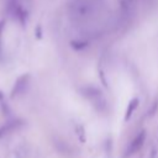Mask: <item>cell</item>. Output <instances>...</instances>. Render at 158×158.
<instances>
[{
	"instance_id": "cell-1",
	"label": "cell",
	"mask_w": 158,
	"mask_h": 158,
	"mask_svg": "<svg viewBox=\"0 0 158 158\" xmlns=\"http://www.w3.org/2000/svg\"><path fill=\"white\" fill-rule=\"evenodd\" d=\"M5 9H6L7 15H10L12 19H16L22 25L26 23L28 15H27V11L21 6V4H20L19 0H6Z\"/></svg>"
},
{
	"instance_id": "cell-2",
	"label": "cell",
	"mask_w": 158,
	"mask_h": 158,
	"mask_svg": "<svg viewBox=\"0 0 158 158\" xmlns=\"http://www.w3.org/2000/svg\"><path fill=\"white\" fill-rule=\"evenodd\" d=\"M144 141H146V131L142 130V131H139L132 138V141L130 142V144L126 147L125 153H123V158H128V157L136 154L142 148V146L144 144Z\"/></svg>"
},
{
	"instance_id": "cell-3",
	"label": "cell",
	"mask_w": 158,
	"mask_h": 158,
	"mask_svg": "<svg viewBox=\"0 0 158 158\" xmlns=\"http://www.w3.org/2000/svg\"><path fill=\"white\" fill-rule=\"evenodd\" d=\"M28 74H23V75H21L17 80H16V83L14 84V86H12V90H11V98H15V96H19V95H21L22 93H25V90L27 89V86H28Z\"/></svg>"
},
{
	"instance_id": "cell-4",
	"label": "cell",
	"mask_w": 158,
	"mask_h": 158,
	"mask_svg": "<svg viewBox=\"0 0 158 158\" xmlns=\"http://www.w3.org/2000/svg\"><path fill=\"white\" fill-rule=\"evenodd\" d=\"M22 125H23V121L20 120V118H15V120H11V121L6 122L5 125H2V126L0 127V138L7 136L9 133H11V132H14V131H16V130L20 128Z\"/></svg>"
},
{
	"instance_id": "cell-5",
	"label": "cell",
	"mask_w": 158,
	"mask_h": 158,
	"mask_svg": "<svg viewBox=\"0 0 158 158\" xmlns=\"http://www.w3.org/2000/svg\"><path fill=\"white\" fill-rule=\"evenodd\" d=\"M81 94H83L88 100H91V101H94V100H96L98 98L102 96V93H101L98 88H95V86H85V88H83V89H81Z\"/></svg>"
},
{
	"instance_id": "cell-6",
	"label": "cell",
	"mask_w": 158,
	"mask_h": 158,
	"mask_svg": "<svg viewBox=\"0 0 158 158\" xmlns=\"http://www.w3.org/2000/svg\"><path fill=\"white\" fill-rule=\"evenodd\" d=\"M138 104H139V101H138V99H137V98H135V99H132V100L130 101V104H128V106H127L126 116H125V118H126V120H130V117H131V116H132V114L135 112V110H136V107L138 106Z\"/></svg>"
},
{
	"instance_id": "cell-7",
	"label": "cell",
	"mask_w": 158,
	"mask_h": 158,
	"mask_svg": "<svg viewBox=\"0 0 158 158\" xmlns=\"http://www.w3.org/2000/svg\"><path fill=\"white\" fill-rule=\"evenodd\" d=\"M0 107H1V111H2V114H4V115H6V116H9V115H10V110H9V106H7L6 101H5L4 94H2L1 91H0Z\"/></svg>"
},
{
	"instance_id": "cell-8",
	"label": "cell",
	"mask_w": 158,
	"mask_h": 158,
	"mask_svg": "<svg viewBox=\"0 0 158 158\" xmlns=\"http://www.w3.org/2000/svg\"><path fill=\"white\" fill-rule=\"evenodd\" d=\"M5 28V21H0V60L2 59V48H1V37H2V32Z\"/></svg>"
},
{
	"instance_id": "cell-9",
	"label": "cell",
	"mask_w": 158,
	"mask_h": 158,
	"mask_svg": "<svg viewBox=\"0 0 158 158\" xmlns=\"http://www.w3.org/2000/svg\"><path fill=\"white\" fill-rule=\"evenodd\" d=\"M157 156H158V153H157V149L156 148H152L151 152L148 153V158H157Z\"/></svg>"
}]
</instances>
